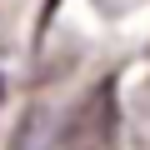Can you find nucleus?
I'll use <instances>...</instances> for the list:
<instances>
[{
	"label": "nucleus",
	"mask_w": 150,
	"mask_h": 150,
	"mask_svg": "<svg viewBox=\"0 0 150 150\" xmlns=\"http://www.w3.org/2000/svg\"><path fill=\"white\" fill-rule=\"evenodd\" d=\"M60 145L65 150H120V90L110 75L75 100V110L65 115Z\"/></svg>",
	"instance_id": "obj_1"
}]
</instances>
